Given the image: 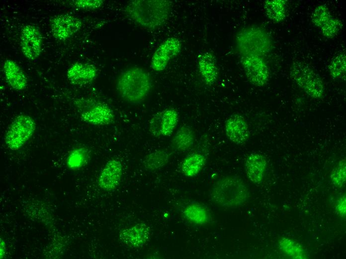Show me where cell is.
<instances>
[{
  "instance_id": "ffe728a7",
  "label": "cell",
  "mask_w": 346,
  "mask_h": 259,
  "mask_svg": "<svg viewBox=\"0 0 346 259\" xmlns=\"http://www.w3.org/2000/svg\"><path fill=\"white\" fill-rule=\"evenodd\" d=\"M194 134L189 127H182L178 129L172 141V146L175 150L184 151L188 150L193 144Z\"/></svg>"
},
{
  "instance_id": "603a6c76",
  "label": "cell",
  "mask_w": 346,
  "mask_h": 259,
  "mask_svg": "<svg viewBox=\"0 0 346 259\" xmlns=\"http://www.w3.org/2000/svg\"><path fill=\"white\" fill-rule=\"evenodd\" d=\"M279 247L287 256L293 259H306L309 256L301 245L293 240L283 237L279 241Z\"/></svg>"
},
{
  "instance_id": "5bb4252c",
  "label": "cell",
  "mask_w": 346,
  "mask_h": 259,
  "mask_svg": "<svg viewBox=\"0 0 346 259\" xmlns=\"http://www.w3.org/2000/svg\"><path fill=\"white\" fill-rule=\"evenodd\" d=\"M225 130L228 138L238 145L245 143L250 136L248 124L245 119L239 114H233L227 119Z\"/></svg>"
},
{
  "instance_id": "8fae6325",
  "label": "cell",
  "mask_w": 346,
  "mask_h": 259,
  "mask_svg": "<svg viewBox=\"0 0 346 259\" xmlns=\"http://www.w3.org/2000/svg\"><path fill=\"white\" fill-rule=\"evenodd\" d=\"M20 39L21 49L25 57L29 60L38 58L43 43L39 29L35 25H26L21 30Z\"/></svg>"
},
{
  "instance_id": "cb8c5ba5",
  "label": "cell",
  "mask_w": 346,
  "mask_h": 259,
  "mask_svg": "<svg viewBox=\"0 0 346 259\" xmlns=\"http://www.w3.org/2000/svg\"><path fill=\"white\" fill-rule=\"evenodd\" d=\"M170 155L165 150H158L148 154L143 162L144 168L155 170L164 166L169 161Z\"/></svg>"
},
{
  "instance_id": "1f68e13d",
  "label": "cell",
  "mask_w": 346,
  "mask_h": 259,
  "mask_svg": "<svg viewBox=\"0 0 346 259\" xmlns=\"http://www.w3.org/2000/svg\"><path fill=\"white\" fill-rule=\"evenodd\" d=\"M337 213L340 216L345 217L346 214V196H342L337 201L336 206Z\"/></svg>"
},
{
  "instance_id": "9a60e30c",
  "label": "cell",
  "mask_w": 346,
  "mask_h": 259,
  "mask_svg": "<svg viewBox=\"0 0 346 259\" xmlns=\"http://www.w3.org/2000/svg\"><path fill=\"white\" fill-rule=\"evenodd\" d=\"M151 235L150 228L145 223L136 224L122 230L119 233L120 240L131 248H140L149 240Z\"/></svg>"
},
{
  "instance_id": "277c9868",
  "label": "cell",
  "mask_w": 346,
  "mask_h": 259,
  "mask_svg": "<svg viewBox=\"0 0 346 259\" xmlns=\"http://www.w3.org/2000/svg\"><path fill=\"white\" fill-rule=\"evenodd\" d=\"M236 44L237 50L242 56L262 57L268 53L272 47L268 33L257 26H249L240 31L236 35Z\"/></svg>"
},
{
  "instance_id": "4fadbf2b",
  "label": "cell",
  "mask_w": 346,
  "mask_h": 259,
  "mask_svg": "<svg viewBox=\"0 0 346 259\" xmlns=\"http://www.w3.org/2000/svg\"><path fill=\"white\" fill-rule=\"evenodd\" d=\"M123 166L117 159H111L107 161L100 171L97 182L102 190L110 191L119 185L122 178Z\"/></svg>"
},
{
  "instance_id": "3957f363",
  "label": "cell",
  "mask_w": 346,
  "mask_h": 259,
  "mask_svg": "<svg viewBox=\"0 0 346 259\" xmlns=\"http://www.w3.org/2000/svg\"><path fill=\"white\" fill-rule=\"evenodd\" d=\"M250 197L249 191L243 180L229 175L218 180L210 192L211 199L223 207L235 208L244 205Z\"/></svg>"
},
{
  "instance_id": "5b68a950",
  "label": "cell",
  "mask_w": 346,
  "mask_h": 259,
  "mask_svg": "<svg viewBox=\"0 0 346 259\" xmlns=\"http://www.w3.org/2000/svg\"><path fill=\"white\" fill-rule=\"evenodd\" d=\"M290 76L296 85L311 98L320 99L323 96V81L308 64L301 61L294 62L290 67Z\"/></svg>"
},
{
  "instance_id": "2e32d148",
  "label": "cell",
  "mask_w": 346,
  "mask_h": 259,
  "mask_svg": "<svg viewBox=\"0 0 346 259\" xmlns=\"http://www.w3.org/2000/svg\"><path fill=\"white\" fill-rule=\"evenodd\" d=\"M97 75V70L92 64L76 62L68 69L67 76L69 81L73 84L79 86L85 85L93 82Z\"/></svg>"
},
{
  "instance_id": "e0dca14e",
  "label": "cell",
  "mask_w": 346,
  "mask_h": 259,
  "mask_svg": "<svg viewBox=\"0 0 346 259\" xmlns=\"http://www.w3.org/2000/svg\"><path fill=\"white\" fill-rule=\"evenodd\" d=\"M198 68L206 85L211 86L216 82L219 70L213 53L208 51L202 53L198 58Z\"/></svg>"
},
{
  "instance_id": "9c48e42d",
  "label": "cell",
  "mask_w": 346,
  "mask_h": 259,
  "mask_svg": "<svg viewBox=\"0 0 346 259\" xmlns=\"http://www.w3.org/2000/svg\"><path fill=\"white\" fill-rule=\"evenodd\" d=\"M181 47V42L177 38L172 37L165 40L153 54L151 61L152 69L157 72L163 71L170 61L180 53Z\"/></svg>"
},
{
  "instance_id": "8992f818",
  "label": "cell",
  "mask_w": 346,
  "mask_h": 259,
  "mask_svg": "<svg viewBox=\"0 0 346 259\" xmlns=\"http://www.w3.org/2000/svg\"><path fill=\"white\" fill-rule=\"evenodd\" d=\"M36 126L31 117L25 114L17 116L10 125L4 136L7 147L12 150L20 148L33 135Z\"/></svg>"
},
{
  "instance_id": "d4e9b609",
  "label": "cell",
  "mask_w": 346,
  "mask_h": 259,
  "mask_svg": "<svg viewBox=\"0 0 346 259\" xmlns=\"http://www.w3.org/2000/svg\"><path fill=\"white\" fill-rule=\"evenodd\" d=\"M183 214L188 220L196 224H206L209 220L206 209L197 203L188 205L184 210Z\"/></svg>"
},
{
  "instance_id": "f1b7e54d",
  "label": "cell",
  "mask_w": 346,
  "mask_h": 259,
  "mask_svg": "<svg viewBox=\"0 0 346 259\" xmlns=\"http://www.w3.org/2000/svg\"><path fill=\"white\" fill-rule=\"evenodd\" d=\"M346 159L339 161L338 165L332 172L330 177L334 185L341 188L344 186L346 180Z\"/></svg>"
},
{
  "instance_id": "7402d4cb",
  "label": "cell",
  "mask_w": 346,
  "mask_h": 259,
  "mask_svg": "<svg viewBox=\"0 0 346 259\" xmlns=\"http://www.w3.org/2000/svg\"><path fill=\"white\" fill-rule=\"evenodd\" d=\"M286 1L267 0L264 2V9L269 19L275 22L282 21L286 12Z\"/></svg>"
},
{
  "instance_id": "30bf717a",
  "label": "cell",
  "mask_w": 346,
  "mask_h": 259,
  "mask_svg": "<svg viewBox=\"0 0 346 259\" xmlns=\"http://www.w3.org/2000/svg\"><path fill=\"white\" fill-rule=\"evenodd\" d=\"M179 115L174 108L166 109L155 115L149 123L151 133L155 136L170 135L178 121Z\"/></svg>"
},
{
  "instance_id": "52a82bcc",
  "label": "cell",
  "mask_w": 346,
  "mask_h": 259,
  "mask_svg": "<svg viewBox=\"0 0 346 259\" xmlns=\"http://www.w3.org/2000/svg\"><path fill=\"white\" fill-rule=\"evenodd\" d=\"M77 106L81 119L85 122L95 126H104L111 123L114 115L111 108L105 103L91 99H81Z\"/></svg>"
},
{
  "instance_id": "83f0119b",
  "label": "cell",
  "mask_w": 346,
  "mask_h": 259,
  "mask_svg": "<svg viewBox=\"0 0 346 259\" xmlns=\"http://www.w3.org/2000/svg\"><path fill=\"white\" fill-rule=\"evenodd\" d=\"M332 17L328 7L325 4H321L313 10L311 18L315 26L321 28Z\"/></svg>"
},
{
  "instance_id": "ba28073f",
  "label": "cell",
  "mask_w": 346,
  "mask_h": 259,
  "mask_svg": "<svg viewBox=\"0 0 346 259\" xmlns=\"http://www.w3.org/2000/svg\"><path fill=\"white\" fill-rule=\"evenodd\" d=\"M241 63L251 83L259 87H263L267 83L269 77V70L262 57L242 56Z\"/></svg>"
},
{
  "instance_id": "d6986e66",
  "label": "cell",
  "mask_w": 346,
  "mask_h": 259,
  "mask_svg": "<svg viewBox=\"0 0 346 259\" xmlns=\"http://www.w3.org/2000/svg\"><path fill=\"white\" fill-rule=\"evenodd\" d=\"M267 165L265 157L258 153H252L245 162V171L248 178L253 183L260 182L264 176Z\"/></svg>"
},
{
  "instance_id": "484cf974",
  "label": "cell",
  "mask_w": 346,
  "mask_h": 259,
  "mask_svg": "<svg viewBox=\"0 0 346 259\" xmlns=\"http://www.w3.org/2000/svg\"><path fill=\"white\" fill-rule=\"evenodd\" d=\"M328 69L331 76L335 79L345 77L346 71V57L342 53L335 56L331 61Z\"/></svg>"
},
{
  "instance_id": "4316f807",
  "label": "cell",
  "mask_w": 346,
  "mask_h": 259,
  "mask_svg": "<svg viewBox=\"0 0 346 259\" xmlns=\"http://www.w3.org/2000/svg\"><path fill=\"white\" fill-rule=\"evenodd\" d=\"M87 150L83 147L73 150L67 158V165L72 169H77L84 166L88 158Z\"/></svg>"
},
{
  "instance_id": "ac0fdd59",
  "label": "cell",
  "mask_w": 346,
  "mask_h": 259,
  "mask_svg": "<svg viewBox=\"0 0 346 259\" xmlns=\"http://www.w3.org/2000/svg\"><path fill=\"white\" fill-rule=\"evenodd\" d=\"M3 71L7 83L12 89L21 91L26 88L28 85L27 78L15 61L7 59L3 64Z\"/></svg>"
},
{
  "instance_id": "7c38bea8",
  "label": "cell",
  "mask_w": 346,
  "mask_h": 259,
  "mask_svg": "<svg viewBox=\"0 0 346 259\" xmlns=\"http://www.w3.org/2000/svg\"><path fill=\"white\" fill-rule=\"evenodd\" d=\"M82 25V21L79 18L69 14L56 15L50 20L52 35L59 40L70 38L79 31Z\"/></svg>"
},
{
  "instance_id": "44dd1931",
  "label": "cell",
  "mask_w": 346,
  "mask_h": 259,
  "mask_svg": "<svg viewBox=\"0 0 346 259\" xmlns=\"http://www.w3.org/2000/svg\"><path fill=\"white\" fill-rule=\"evenodd\" d=\"M205 157L200 153H194L186 156L181 165L182 173L187 177L198 174L205 164Z\"/></svg>"
},
{
  "instance_id": "6da1fadb",
  "label": "cell",
  "mask_w": 346,
  "mask_h": 259,
  "mask_svg": "<svg viewBox=\"0 0 346 259\" xmlns=\"http://www.w3.org/2000/svg\"><path fill=\"white\" fill-rule=\"evenodd\" d=\"M172 2L165 0H135L125 7L126 15L137 25L148 29L162 26L168 19Z\"/></svg>"
},
{
  "instance_id": "d6a6232c",
  "label": "cell",
  "mask_w": 346,
  "mask_h": 259,
  "mask_svg": "<svg viewBox=\"0 0 346 259\" xmlns=\"http://www.w3.org/2000/svg\"><path fill=\"white\" fill-rule=\"evenodd\" d=\"M4 241L1 239L0 241V258H2L5 255V247Z\"/></svg>"
},
{
  "instance_id": "7a4b0ae2",
  "label": "cell",
  "mask_w": 346,
  "mask_h": 259,
  "mask_svg": "<svg viewBox=\"0 0 346 259\" xmlns=\"http://www.w3.org/2000/svg\"><path fill=\"white\" fill-rule=\"evenodd\" d=\"M152 87L149 74L139 67H131L123 71L116 82V89L120 96L132 104L143 101Z\"/></svg>"
},
{
  "instance_id": "f546056e",
  "label": "cell",
  "mask_w": 346,
  "mask_h": 259,
  "mask_svg": "<svg viewBox=\"0 0 346 259\" xmlns=\"http://www.w3.org/2000/svg\"><path fill=\"white\" fill-rule=\"evenodd\" d=\"M343 26L341 21L332 17L320 28L323 35L332 38L339 32Z\"/></svg>"
},
{
  "instance_id": "4dcf8cb0",
  "label": "cell",
  "mask_w": 346,
  "mask_h": 259,
  "mask_svg": "<svg viewBox=\"0 0 346 259\" xmlns=\"http://www.w3.org/2000/svg\"><path fill=\"white\" fill-rule=\"evenodd\" d=\"M72 4L79 9H95L100 7L103 3L101 0H75L72 1Z\"/></svg>"
}]
</instances>
